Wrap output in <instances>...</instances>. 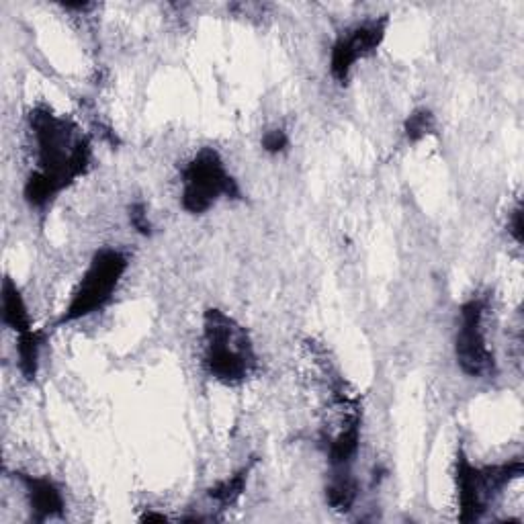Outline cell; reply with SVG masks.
Instances as JSON below:
<instances>
[{
	"instance_id": "6da1fadb",
	"label": "cell",
	"mask_w": 524,
	"mask_h": 524,
	"mask_svg": "<svg viewBox=\"0 0 524 524\" xmlns=\"http://www.w3.org/2000/svg\"><path fill=\"white\" fill-rule=\"evenodd\" d=\"M27 119L37 166L25 181L23 195L31 207L43 209L89 172L93 146L72 117L48 105L33 107Z\"/></svg>"
},
{
	"instance_id": "7a4b0ae2",
	"label": "cell",
	"mask_w": 524,
	"mask_h": 524,
	"mask_svg": "<svg viewBox=\"0 0 524 524\" xmlns=\"http://www.w3.org/2000/svg\"><path fill=\"white\" fill-rule=\"evenodd\" d=\"M203 369L222 385H240L258 369L248 330L230 314L209 308L203 314Z\"/></svg>"
},
{
	"instance_id": "3957f363",
	"label": "cell",
	"mask_w": 524,
	"mask_h": 524,
	"mask_svg": "<svg viewBox=\"0 0 524 524\" xmlns=\"http://www.w3.org/2000/svg\"><path fill=\"white\" fill-rule=\"evenodd\" d=\"M524 473V463L514 457L496 465H473L465 451L459 447L455 457V490L459 520L469 524L482 520L488 508L502 496V492L520 479Z\"/></svg>"
},
{
	"instance_id": "277c9868",
	"label": "cell",
	"mask_w": 524,
	"mask_h": 524,
	"mask_svg": "<svg viewBox=\"0 0 524 524\" xmlns=\"http://www.w3.org/2000/svg\"><path fill=\"white\" fill-rule=\"evenodd\" d=\"M129 269V254L119 248H101L93 254L82 273L70 303L64 308L56 326H66L105 310L113 299L121 279Z\"/></svg>"
},
{
	"instance_id": "5b68a950",
	"label": "cell",
	"mask_w": 524,
	"mask_h": 524,
	"mask_svg": "<svg viewBox=\"0 0 524 524\" xmlns=\"http://www.w3.org/2000/svg\"><path fill=\"white\" fill-rule=\"evenodd\" d=\"M181 185V205L191 215L207 213L222 199H242L238 181L215 148H201L185 164Z\"/></svg>"
},
{
	"instance_id": "8992f818",
	"label": "cell",
	"mask_w": 524,
	"mask_h": 524,
	"mask_svg": "<svg viewBox=\"0 0 524 524\" xmlns=\"http://www.w3.org/2000/svg\"><path fill=\"white\" fill-rule=\"evenodd\" d=\"M488 305L482 297H471L459 310V326L455 334L457 365L467 377L496 375V355L486 334Z\"/></svg>"
},
{
	"instance_id": "52a82bcc",
	"label": "cell",
	"mask_w": 524,
	"mask_h": 524,
	"mask_svg": "<svg viewBox=\"0 0 524 524\" xmlns=\"http://www.w3.org/2000/svg\"><path fill=\"white\" fill-rule=\"evenodd\" d=\"M389 29V15H379L355 23L338 33L330 52V74L338 84H346L355 66L373 56L385 41Z\"/></svg>"
},
{
	"instance_id": "ba28073f",
	"label": "cell",
	"mask_w": 524,
	"mask_h": 524,
	"mask_svg": "<svg viewBox=\"0 0 524 524\" xmlns=\"http://www.w3.org/2000/svg\"><path fill=\"white\" fill-rule=\"evenodd\" d=\"M21 484L33 522H46L52 518H62L66 512V502L60 486L52 477L46 475H31L25 471L13 473Z\"/></svg>"
},
{
	"instance_id": "9c48e42d",
	"label": "cell",
	"mask_w": 524,
	"mask_h": 524,
	"mask_svg": "<svg viewBox=\"0 0 524 524\" xmlns=\"http://www.w3.org/2000/svg\"><path fill=\"white\" fill-rule=\"evenodd\" d=\"M3 324L15 332V336L35 330L25 297L11 277H5L3 281Z\"/></svg>"
},
{
	"instance_id": "30bf717a",
	"label": "cell",
	"mask_w": 524,
	"mask_h": 524,
	"mask_svg": "<svg viewBox=\"0 0 524 524\" xmlns=\"http://www.w3.org/2000/svg\"><path fill=\"white\" fill-rule=\"evenodd\" d=\"M359 496V484L351 471H332L326 486V500L338 512H348Z\"/></svg>"
},
{
	"instance_id": "8fae6325",
	"label": "cell",
	"mask_w": 524,
	"mask_h": 524,
	"mask_svg": "<svg viewBox=\"0 0 524 524\" xmlns=\"http://www.w3.org/2000/svg\"><path fill=\"white\" fill-rule=\"evenodd\" d=\"M43 344H46V332L41 330H31L23 336H17V363L21 375L27 381H33L37 377Z\"/></svg>"
},
{
	"instance_id": "7c38bea8",
	"label": "cell",
	"mask_w": 524,
	"mask_h": 524,
	"mask_svg": "<svg viewBox=\"0 0 524 524\" xmlns=\"http://www.w3.org/2000/svg\"><path fill=\"white\" fill-rule=\"evenodd\" d=\"M252 465H244L242 469H238L234 475L222 479V482H217L213 488H209V498L220 506V508H230L234 504H238V500L244 496L246 486H248V477L252 471Z\"/></svg>"
},
{
	"instance_id": "4fadbf2b",
	"label": "cell",
	"mask_w": 524,
	"mask_h": 524,
	"mask_svg": "<svg viewBox=\"0 0 524 524\" xmlns=\"http://www.w3.org/2000/svg\"><path fill=\"white\" fill-rule=\"evenodd\" d=\"M436 131V117L430 109H416L404 121V136L410 144H418Z\"/></svg>"
},
{
	"instance_id": "5bb4252c",
	"label": "cell",
	"mask_w": 524,
	"mask_h": 524,
	"mask_svg": "<svg viewBox=\"0 0 524 524\" xmlns=\"http://www.w3.org/2000/svg\"><path fill=\"white\" fill-rule=\"evenodd\" d=\"M129 222L138 234H142V236L152 234V222H150V215H148V207L144 203L138 201V203L129 207Z\"/></svg>"
},
{
	"instance_id": "9a60e30c",
	"label": "cell",
	"mask_w": 524,
	"mask_h": 524,
	"mask_svg": "<svg viewBox=\"0 0 524 524\" xmlns=\"http://www.w3.org/2000/svg\"><path fill=\"white\" fill-rule=\"evenodd\" d=\"M262 148H265L269 154H281L289 148V136L287 131L277 127V129H271L267 131L265 136H262Z\"/></svg>"
},
{
	"instance_id": "2e32d148",
	"label": "cell",
	"mask_w": 524,
	"mask_h": 524,
	"mask_svg": "<svg viewBox=\"0 0 524 524\" xmlns=\"http://www.w3.org/2000/svg\"><path fill=\"white\" fill-rule=\"evenodd\" d=\"M508 232L516 240V244H522V207H520V203L514 207V211L510 215Z\"/></svg>"
},
{
	"instance_id": "e0dca14e",
	"label": "cell",
	"mask_w": 524,
	"mask_h": 524,
	"mask_svg": "<svg viewBox=\"0 0 524 524\" xmlns=\"http://www.w3.org/2000/svg\"><path fill=\"white\" fill-rule=\"evenodd\" d=\"M140 520H142V522H164V520H168V516L158 514V512H150V510H148Z\"/></svg>"
}]
</instances>
